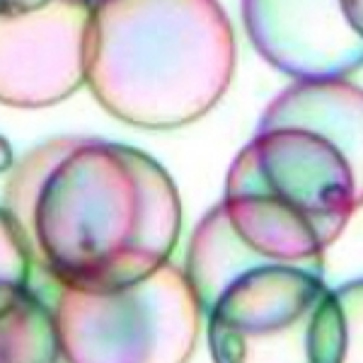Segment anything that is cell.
<instances>
[{"mask_svg": "<svg viewBox=\"0 0 363 363\" xmlns=\"http://www.w3.org/2000/svg\"><path fill=\"white\" fill-rule=\"evenodd\" d=\"M3 208L44 279L107 294L169 262L182 203L167 169L133 145L58 136L15 162Z\"/></svg>", "mask_w": 363, "mask_h": 363, "instance_id": "1", "label": "cell"}, {"mask_svg": "<svg viewBox=\"0 0 363 363\" xmlns=\"http://www.w3.org/2000/svg\"><path fill=\"white\" fill-rule=\"evenodd\" d=\"M184 277L213 363H363L361 281L330 289L320 274L262 257L220 208L196 225Z\"/></svg>", "mask_w": 363, "mask_h": 363, "instance_id": "2", "label": "cell"}, {"mask_svg": "<svg viewBox=\"0 0 363 363\" xmlns=\"http://www.w3.org/2000/svg\"><path fill=\"white\" fill-rule=\"evenodd\" d=\"M235 61L218 0H95L85 85L124 124H194L225 95Z\"/></svg>", "mask_w": 363, "mask_h": 363, "instance_id": "3", "label": "cell"}, {"mask_svg": "<svg viewBox=\"0 0 363 363\" xmlns=\"http://www.w3.org/2000/svg\"><path fill=\"white\" fill-rule=\"evenodd\" d=\"M361 155L298 126H257L233 160L220 201L252 250L325 272V252L361 206Z\"/></svg>", "mask_w": 363, "mask_h": 363, "instance_id": "4", "label": "cell"}, {"mask_svg": "<svg viewBox=\"0 0 363 363\" xmlns=\"http://www.w3.org/2000/svg\"><path fill=\"white\" fill-rule=\"evenodd\" d=\"M46 301L66 363H189L203 320L184 269L169 262L107 294L54 284Z\"/></svg>", "mask_w": 363, "mask_h": 363, "instance_id": "5", "label": "cell"}, {"mask_svg": "<svg viewBox=\"0 0 363 363\" xmlns=\"http://www.w3.org/2000/svg\"><path fill=\"white\" fill-rule=\"evenodd\" d=\"M95 0H0V104L44 109L85 85Z\"/></svg>", "mask_w": 363, "mask_h": 363, "instance_id": "6", "label": "cell"}, {"mask_svg": "<svg viewBox=\"0 0 363 363\" xmlns=\"http://www.w3.org/2000/svg\"><path fill=\"white\" fill-rule=\"evenodd\" d=\"M242 25L257 54L289 78H359L361 17L344 0H242Z\"/></svg>", "mask_w": 363, "mask_h": 363, "instance_id": "7", "label": "cell"}, {"mask_svg": "<svg viewBox=\"0 0 363 363\" xmlns=\"http://www.w3.org/2000/svg\"><path fill=\"white\" fill-rule=\"evenodd\" d=\"M361 85L349 80H296L272 99L257 126H298L361 155Z\"/></svg>", "mask_w": 363, "mask_h": 363, "instance_id": "8", "label": "cell"}, {"mask_svg": "<svg viewBox=\"0 0 363 363\" xmlns=\"http://www.w3.org/2000/svg\"><path fill=\"white\" fill-rule=\"evenodd\" d=\"M54 315L42 291H27L0 315V363H61Z\"/></svg>", "mask_w": 363, "mask_h": 363, "instance_id": "9", "label": "cell"}, {"mask_svg": "<svg viewBox=\"0 0 363 363\" xmlns=\"http://www.w3.org/2000/svg\"><path fill=\"white\" fill-rule=\"evenodd\" d=\"M32 257L20 230L0 206V315L32 289Z\"/></svg>", "mask_w": 363, "mask_h": 363, "instance_id": "10", "label": "cell"}, {"mask_svg": "<svg viewBox=\"0 0 363 363\" xmlns=\"http://www.w3.org/2000/svg\"><path fill=\"white\" fill-rule=\"evenodd\" d=\"M15 165V155H13V148H10V143L0 136V174H8L10 167Z\"/></svg>", "mask_w": 363, "mask_h": 363, "instance_id": "11", "label": "cell"}]
</instances>
